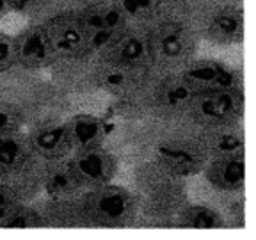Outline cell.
I'll return each instance as SVG.
<instances>
[{
  "label": "cell",
  "instance_id": "1",
  "mask_svg": "<svg viewBox=\"0 0 256 240\" xmlns=\"http://www.w3.org/2000/svg\"><path fill=\"white\" fill-rule=\"evenodd\" d=\"M137 126L134 146L139 160H153L185 180L201 174L208 156L198 139V128L187 120L162 121L148 118Z\"/></svg>",
  "mask_w": 256,
  "mask_h": 240
},
{
  "label": "cell",
  "instance_id": "2",
  "mask_svg": "<svg viewBox=\"0 0 256 240\" xmlns=\"http://www.w3.org/2000/svg\"><path fill=\"white\" fill-rule=\"evenodd\" d=\"M132 190L139 200L136 228L174 230L176 217L190 201L187 180L153 160L136 164Z\"/></svg>",
  "mask_w": 256,
  "mask_h": 240
},
{
  "label": "cell",
  "instance_id": "3",
  "mask_svg": "<svg viewBox=\"0 0 256 240\" xmlns=\"http://www.w3.org/2000/svg\"><path fill=\"white\" fill-rule=\"evenodd\" d=\"M72 98L41 73L12 68L0 75V102L12 105L24 118L25 128L60 121L72 114Z\"/></svg>",
  "mask_w": 256,
  "mask_h": 240
},
{
  "label": "cell",
  "instance_id": "4",
  "mask_svg": "<svg viewBox=\"0 0 256 240\" xmlns=\"http://www.w3.org/2000/svg\"><path fill=\"white\" fill-rule=\"evenodd\" d=\"M150 62L156 75H171L198 57L200 38L188 24L184 0H164L156 20L146 27Z\"/></svg>",
  "mask_w": 256,
  "mask_h": 240
},
{
  "label": "cell",
  "instance_id": "5",
  "mask_svg": "<svg viewBox=\"0 0 256 240\" xmlns=\"http://www.w3.org/2000/svg\"><path fill=\"white\" fill-rule=\"evenodd\" d=\"M184 6L200 41L220 48L244 43L246 12L242 0H184Z\"/></svg>",
  "mask_w": 256,
  "mask_h": 240
},
{
  "label": "cell",
  "instance_id": "6",
  "mask_svg": "<svg viewBox=\"0 0 256 240\" xmlns=\"http://www.w3.org/2000/svg\"><path fill=\"white\" fill-rule=\"evenodd\" d=\"M43 164L25 130L0 136V184L14 188L22 201H34L43 192Z\"/></svg>",
  "mask_w": 256,
  "mask_h": 240
},
{
  "label": "cell",
  "instance_id": "7",
  "mask_svg": "<svg viewBox=\"0 0 256 240\" xmlns=\"http://www.w3.org/2000/svg\"><path fill=\"white\" fill-rule=\"evenodd\" d=\"M86 230L136 228L139 200L132 188L114 182L80 194Z\"/></svg>",
  "mask_w": 256,
  "mask_h": 240
},
{
  "label": "cell",
  "instance_id": "8",
  "mask_svg": "<svg viewBox=\"0 0 256 240\" xmlns=\"http://www.w3.org/2000/svg\"><path fill=\"white\" fill-rule=\"evenodd\" d=\"M246 91L196 92L187 108V120L198 130L244 123Z\"/></svg>",
  "mask_w": 256,
  "mask_h": 240
},
{
  "label": "cell",
  "instance_id": "9",
  "mask_svg": "<svg viewBox=\"0 0 256 240\" xmlns=\"http://www.w3.org/2000/svg\"><path fill=\"white\" fill-rule=\"evenodd\" d=\"M98 62L123 70H148L150 62V44L148 30L140 25L128 24L121 28L104 46L102 52L96 54Z\"/></svg>",
  "mask_w": 256,
  "mask_h": 240
},
{
  "label": "cell",
  "instance_id": "10",
  "mask_svg": "<svg viewBox=\"0 0 256 240\" xmlns=\"http://www.w3.org/2000/svg\"><path fill=\"white\" fill-rule=\"evenodd\" d=\"M178 75L194 89V92L246 91L242 70L217 59L196 57Z\"/></svg>",
  "mask_w": 256,
  "mask_h": 240
},
{
  "label": "cell",
  "instance_id": "11",
  "mask_svg": "<svg viewBox=\"0 0 256 240\" xmlns=\"http://www.w3.org/2000/svg\"><path fill=\"white\" fill-rule=\"evenodd\" d=\"M194 94V89L178 73L156 75L148 91L150 118L162 121L184 120Z\"/></svg>",
  "mask_w": 256,
  "mask_h": 240
},
{
  "label": "cell",
  "instance_id": "12",
  "mask_svg": "<svg viewBox=\"0 0 256 240\" xmlns=\"http://www.w3.org/2000/svg\"><path fill=\"white\" fill-rule=\"evenodd\" d=\"M50 80L72 98L76 94H91L98 91V57L96 54H82L72 57H57L48 70Z\"/></svg>",
  "mask_w": 256,
  "mask_h": 240
},
{
  "label": "cell",
  "instance_id": "13",
  "mask_svg": "<svg viewBox=\"0 0 256 240\" xmlns=\"http://www.w3.org/2000/svg\"><path fill=\"white\" fill-rule=\"evenodd\" d=\"M76 14L88 32L89 50L92 54L102 52L105 44L128 25L126 16L114 0L96 2L88 8L78 9Z\"/></svg>",
  "mask_w": 256,
  "mask_h": 240
},
{
  "label": "cell",
  "instance_id": "14",
  "mask_svg": "<svg viewBox=\"0 0 256 240\" xmlns=\"http://www.w3.org/2000/svg\"><path fill=\"white\" fill-rule=\"evenodd\" d=\"M70 164L84 190L110 184L120 171V158L105 144L73 152L70 155Z\"/></svg>",
  "mask_w": 256,
  "mask_h": 240
},
{
  "label": "cell",
  "instance_id": "15",
  "mask_svg": "<svg viewBox=\"0 0 256 240\" xmlns=\"http://www.w3.org/2000/svg\"><path fill=\"white\" fill-rule=\"evenodd\" d=\"M16 66L30 73L48 72L57 56L43 24H28L14 36Z\"/></svg>",
  "mask_w": 256,
  "mask_h": 240
},
{
  "label": "cell",
  "instance_id": "16",
  "mask_svg": "<svg viewBox=\"0 0 256 240\" xmlns=\"http://www.w3.org/2000/svg\"><path fill=\"white\" fill-rule=\"evenodd\" d=\"M57 57L82 56L89 50V36L76 11L66 9L43 24ZM92 54V52H91Z\"/></svg>",
  "mask_w": 256,
  "mask_h": 240
},
{
  "label": "cell",
  "instance_id": "17",
  "mask_svg": "<svg viewBox=\"0 0 256 240\" xmlns=\"http://www.w3.org/2000/svg\"><path fill=\"white\" fill-rule=\"evenodd\" d=\"M30 146L43 162L68 158L73 153V144L70 139L66 121H50L30 126L25 130Z\"/></svg>",
  "mask_w": 256,
  "mask_h": 240
},
{
  "label": "cell",
  "instance_id": "18",
  "mask_svg": "<svg viewBox=\"0 0 256 240\" xmlns=\"http://www.w3.org/2000/svg\"><path fill=\"white\" fill-rule=\"evenodd\" d=\"M201 176L214 190L242 192L246 188V155L208 158Z\"/></svg>",
  "mask_w": 256,
  "mask_h": 240
},
{
  "label": "cell",
  "instance_id": "19",
  "mask_svg": "<svg viewBox=\"0 0 256 240\" xmlns=\"http://www.w3.org/2000/svg\"><path fill=\"white\" fill-rule=\"evenodd\" d=\"M198 139L208 158L246 155L244 123L198 130Z\"/></svg>",
  "mask_w": 256,
  "mask_h": 240
},
{
  "label": "cell",
  "instance_id": "20",
  "mask_svg": "<svg viewBox=\"0 0 256 240\" xmlns=\"http://www.w3.org/2000/svg\"><path fill=\"white\" fill-rule=\"evenodd\" d=\"M43 219V228L57 230H86V219L80 204V196L76 198H44L43 201H36Z\"/></svg>",
  "mask_w": 256,
  "mask_h": 240
},
{
  "label": "cell",
  "instance_id": "21",
  "mask_svg": "<svg viewBox=\"0 0 256 240\" xmlns=\"http://www.w3.org/2000/svg\"><path fill=\"white\" fill-rule=\"evenodd\" d=\"M41 187L46 198H76L84 188L80 185L75 171L68 158L50 160L43 164V176H41Z\"/></svg>",
  "mask_w": 256,
  "mask_h": 240
},
{
  "label": "cell",
  "instance_id": "22",
  "mask_svg": "<svg viewBox=\"0 0 256 240\" xmlns=\"http://www.w3.org/2000/svg\"><path fill=\"white\" fill-rule=\"evenodd\" d=\"M64 121L68 126L73 152L96 148L107 142L108 124L104 118L88 114V112H76V114H70Z\"/></svg>",
  "mask_w": 256,
  "mask_h": 240
},
{
  "label": "cell",
  "instance_id": "23",
  "mask_svg": "<svg viewBox=\"0 0 256 240\" xmlns=\"http://www.w3.org/2000/svg\"><path fill=\"white\" fill-rule=\"evenodd\" d=\"M176 230H224L226 220L219 208L212 203H192L188 201L174 222Z\"/></svg>",
  "mask_w": 256,
  "mask_h": 240
},
{
  "label": "cell",
  "instance_id": "24",
  "mask_svg": "<svg viewBox=\"0 0 256 240\" xmlns=\"http://www.w3.org/2000/svg\"><path fill=\"white\" fill-rule=\"evenodd\" d=\"M12 12L25 18L28 24H44L52 16L66 11L64 0H9Z\"/></svg>",
  "mask_w": 256,
  "mask_h": 240
},
{
  "label": "cell",
  "instance_id": "25",
  "mask_svg": "<svg viewBox=\"0 0 256 240\" xmlns=\"http://www.w3.org/2000/svg\"><path fill=\"white\" fill-rule=\"evenodd\" d=\"M124 12L128 24L148 27L162 11L164 0H114Z\"/></svg>",
  "mask_w": 256,
  "mask_h": 240
},
{
  "label": "cell",
  "instance_id": "26",
  "mask_svg": "<svg viewBox=\"0 0 256 240\" xmlns=\"http://www.w3.org/2000/svg\"><path fill=\"white\" fill-rule=\"evenodd\" d=\"M2 230H38L43 228V219L34 201H22L0 224Z\"/></svg>",
  "mask_w": 256,
  "mask_h": 240
},
{
  "label": "cell",
  "instance_id": "27",
  "mask_svg": "<svg viewBox=\"0 0 256 240\" xmlns=\"http://www.w3.org/2000/svg\"><path fill=\"white\" fill-rule=\"evenodd\" d=\"M25 128L24 118L12 105L0 102V136L20 132Z\"/></svg>",
  "mask_w": 256,
  "mask_h": 240
},
{
  "label": "cell",
  "instance_id": "28",
  "mask_svg": "<svg viewBox=\"0 0 256 240\" xmlns=\"http://www.w3.org/2000/svg\"><path fill=\"white\" fill-rule=\"evenodd\" d=\"M12 68H16L14 38L8 32L0 30V75Z\"/></svg>",
  "mask_w": 256,
  "mask_h": 240
},
{
  "label": "cell",
  "instance_id": "29",
  "mask_svg": "<svg viewBox=\"0 0 256 240\" xmlns=\"http://www.w3.org/2000/svg\"><path fill=\"white\" fill-rule=\"evenodd\" d=\"M20 203H22V198L18 196V192L14 188L6 184H0V224L4 222L6 217Z\"/></svg>",
  "mask_w": 256,
  "mask_h": 240
},
{
  "label": "cell",
  "instance_id": "30",
  "mask_svg": "<svg viewBox=\"0 0 256 240\" xmlns=\"http://www.w3.org/2000/svg\"><path fill=\"white\" fill-rule=\"evenodd\" d=\"M96 2H102V0H64V6L66 9H72V11H78L82 8H88L91 4H96Z\"/></svg>",
  "mask_w": 256,
  "mask_h": 240
},
{
  "label": "cell",
  "instance_id": "31",
  "mask_svg": "<svg viewBox=\"0 0 256 240\" xmlns=\"http://www.w3.org/2000/svg\"><path fill=\"white\" fill-rule=\"evenodd\" d=\"M12 9H11V2L9 0H0V18H4V16L11 14Z\"/></svg>",
  "mask_w": 256,
  "mask_h": 240
}]
</instances>
